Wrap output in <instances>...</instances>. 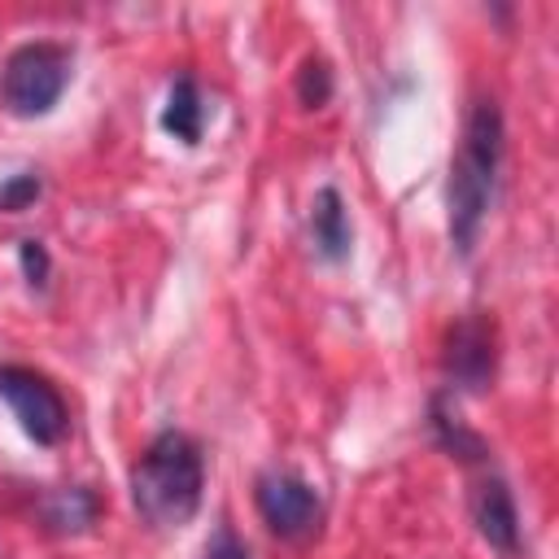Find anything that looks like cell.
I'll use <instances>...</instances> for the list:
<instances>
[{"instance_id": "cell-1", "label": "cell", "mask_w": 559, "mask_h": 559, "mask_svg": "<svg viewBox=\"0 0 559 559\" xmlns=\"http://www.w3.org/2000/svg\"><path fill=\"white\" fill-rule=\"evenodd\" d=\"M502 153H507V122L498 100H476L463 127V144L454 153L450 166V188H445V223H450V245L454 253H472L498 188V170H502Z\"/></svg>"}, {"instance_id": "cell-10", "label": "cell", "mask_w": 559, "mask_h": 559, "mask_svg": "<svg viewBox=\"0 0 559 559\" xmlns=\"http://www.w3.org/2000/svg\"><path fill=\"white\" fill-rule=\"evenodd\" d=\"M162 131L179 144H201V131H205V100H201V87L192 74H179L166 92V105H162Z\"/></svg>"}, {"instance_id": "cell-6", "label": "cell", "mask_w": 559, "mask_h": 559, "mask_svg": "<svg viewBox=\"0 0 559 559\" xmlns=\"http://www.w3.org/2000/svg\"><path fill=\"white\" fill-rule=\"evenodd\" d=\"M445 380L450 389L463 393H485L493 384V367H498V332L493 319L485 310H472L463 319H454L450 336H445Z\"/></svg>"}, {"instance_id": "cell-13", "label": "cell", "mask_w": 559, "mask_h": 559, "mask_svg": "<svg viewBox=\"0 0 559 559\" xmlns=\"http://www.w3.org/2000/svg\"><path fill=\"white\" fill-rule=\"evenodd\" d=\"M39 192H44L39 175H31V170L9 175V179L0 183V214H22V210H31V205L39 201Z\"/></svg>"}, {"instance_id": "cell-14", "label": "cell", "mask_w": 559, "mask_h": 559, "mask_svg": "<svg viewBox=\"0 0 559 559\" xmlns=\"http://www.w3.org/2000/svg\"><path fill=\"white\" fill-rule=\"evenodd\" d=\"M17 262H22V275H26L31 288H44V284H48V275H52V258H48L44 240H35V236L17 240Z\"/></svg>"}, {"instance_id": "cell-9", "label": "cell", "mask_w": 559, "mask_h": 559, "mask_svg": "<svg viewBox=\"0 0 559 559\" xmlns=\"http://www.w3.org/2000/svg\"><path fill=\"white\" fill-rule=\"evenodd\" d=\"M428 428H432L437 445H441L450 459H459V463H485V459H489V441H485L476 428L463 424V415H459L454 402H450V389L432 393V402H428Z\"/></svg>"}, {"instance_id": "cell-5", "label": "cell", "mask_w": 559, "mask_h": 559, "mask_svg": "<svg viewBox=\"0 0 559 559\" xmlns=\"http://www.w3.org/2000/svg\"><path fill=\"white\" fill-rule=\"evenodd\" d=\"M0 397L9 402L17 428L35 441V445H57L70 428V406L61 397V389L22 362H0Z\"/></svg>"}, {"instance_id": "cell-15", "label": "cell", "mask_w": 559, "mask_h": 559, "mask_svg": "<svg viewBox=\"0 0 559 559\" xmlns=\"http://www.w3.org/2000/svg\"><path fill=\"white\" fill-rule=\"evenodd\" d=\"M205 559H249V550H245V542L223 524V528L205 542Z\"/></svg>"}, {"instance_id": "cell-12", "label": "cell", "mask_w": 559, "mask_h": 559, "mask_svg": "<svg viewBox=\"0 0 559 559\" xmlns=\"http://www.w3.org/2000/svg\"><path fill=\"white\" fill-rule=\"evenodd\" d=\"M297 100L306 105V109H323L328 100H332V87H336V79H332V66L323 61V57H306L301 61V70H297Z\"/></svg>"}, {"instance_id": "cell-11", "label": "cell", "mask_w": 559, "mask_h": 559, "mask_svg": "<svg viewBox=\"0 0 559 559\" xmlns=\"http://www.w3.org/2000/svg\"><path fill=\"white\" fill-rule=\"evenodd\" d=\"M96 515H100V498H96V489H87V485L52 489V493L44 498V520H48V528H57V533H83V528L96 524Z\"/></svg>"}, {"instance_id": "cell-2", "label": "cell", "mask_w": 559, "mask_h": 559, "mask_svg": "<svg viewBox=\"0 0 559 559\" xmlns=\"http://www.w3.org/2000/svg\"><path fill=\"white\" fill-rule=\"evenodd\" d=\"M201 493H205L201 445L179 428L157 432L131 467V507H135V515L148 528L170 533V528H183L201 511Z\"/></svg>"}, {"instance_id": "cell-4", "label": "cell", "mask_w": 559, "mask_h": 559, "mask_svg": "<svg viewBox=\"0 0 559 559\" xmlns=\"http://www.w3.org/2000/svg\"><path fill=\"white\" fill-rule=\"evenodd\" d=\"M253 507H258L262 524L275 537L297 542V546L314 542L319 528H323V498H319V489L306 476L288 472V467H271V472H262L253 480Z\"/></svg>"}, {"instance_id": "cell-3", "label": "cell", "mask_w": 559, "mask_h": 559, "mask_svg": "<svg viewBox=\"0 0 559 559\" xmlns=\"http://www.w3.org/2000/svg\"><path fill=\"white\" fill-rule=\"evenodd\" d=\"M70 83V48L52 39H35L9 52L0 74V100L13 118H44L57 109Z\"/></svg>"}, {"instance_id": "cell-7", "label": "cell", "mask_w": 559, "mask_h": 559, "mask_svg": "<svg viewBox=\"0 0 559 559\" xmlns=\"http://www.w3.org/2000/svg\"><path fill=\"white\" fill-rule=\"evenodd\" d=\"M472 524L476 533L489 542V550H498L502 559L520 555V507L515 493L502 476H485L472 489Z\"/></svg>"}, {"instance_id": "cell-8", "label": "cell", "mask_w": 559, "mask_h": 559, "mask_svg": "<svg viewBox=\"0 0 559 559\" xmlns=\"http://www.w3.org/2000/svg\"><path fill=\"white\" fill-rule=\"evenodd\" d=\"M310 240L319 249L323 262H345L349 249H354V227H349V210H345V197L323 183L310 201Z\"/></svg>"}]
</instances>
